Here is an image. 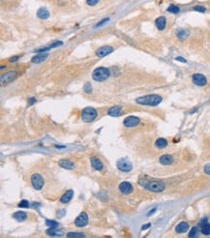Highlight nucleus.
Wrapping results in <instances>:
<instances>
[{"label":"nucleus","mask_w":210,"mask_h":238,"mask_svg":"<svg viewBox=\"0 0 210 238\" xmlns=\"http://www.w3.org/2000/svg\"><path fill=\"white\" fill-rule=\"evenodd\" d=\"M139 183H141L144 188L148 189L149 191L155 192V193H161L165 190V188H166L164 182L159 181V180L149 181V180L146 179V178H142V179H141V181H139Z\"/></svg>","instance_id":"nucleus-1"},{"label":"nucleus","mask_w":210,"mask_h":238,"mask_svg":"<svg viewBox=\"0 0 210 238\" xmlns=\"http://www.w3.org/2000/svg\"><path fill=\"white\" fill-rule=\"evenodd\" d=\"M162 97L153 94V95H146V96H142V97H139L137 98L136 102L139 105H143V106H158L160 103L162 102Z\"/></svg>","instance_id":"nucleus-2"},{"label":"nucleus","mask_w":210,"mask_h":238,"mask_svg":"<svg viewBox=\"0 0 210 238\" xmlns=\"http://www.w3.org/2000/svg\"><path fill=\"white\" fill-rule=\"evenodd\" d=\"M109 75H111V72H109L108 68L99 67L96 70H94L92 74V77L96 82H104L109 77Z\"/></svg>","instance_id":"nucleus-3"},{"label":"nucleus","mask_w":210,"mask_h":238,"mask_svg":"<svg viewBox=\"0 0 210 238\" xmlns=\"http://www.w3.org/2000/svg\"><path fill=\"white\" fill-rule=\"evenodd\" d=\"M97 117V112L93 107H85L82 112V119L85 123L92 122Z\"/></svg>","instance_id":"nucleus-4"},{"label":"nucleus","mask_w":210,"mask_h":238,"mask_svg":"<svg viewBox=\"0 0 210 238\" xmlns=\"http://www.w3.org/2000/svg\"><path fill=\"white\" fill-rule=\"evenodd\" d=\"M116 166H117L118 170L123 171V172H129V171H131L133 168L132 164L125 158H122V159H120V160H118Z\"/></svg>","instance_id":"nucleus-5"},{"label":"nucleus","mask_w":210,"mask_h":238,"mask_svg":"<svg viewBox=\"0 0 210 238\" xmlns=\"http://www.w3.org/2000/svg\"><path fill=\"white\" fill-rule=\"evenodd\" d=\"M31 183L35 189L39 191V190H41L44 186V178L42 177L41 174L35 173L31 177Z\"/></svg>","instance_id":"nucleus-6"},{"label":"nucleus","mask_w":210,"mask_h":238,"mask_svg":"<svg viewBox=\"0 0 210 238\" xmlns=\"http://www.w3.org/2000/svg\"><path fill=\"white\" fill-rule=\"evenodd\" d=\"M17 76V72L15 71H11V72H8L4 75L1 76V78H0V82H1V85H7L9 82H11L13 79L16 77Z\"/></svg>","instance_id":"nucleus-7"},{"label":"nucleus","mask_w":210,"mask_h":238,"mask_svg":"<svg viewBox=\"0 0 210 238\" xmlns=\"http://www.w3.org/2000/svg\"><path fill=\"white\" fill-rule=\"evenodd\" d=\"M139 123H141V120H139V118L137 117V116H128L124 119L123 121V124L125 127H128V128H133V127H136L138 126Z\"/></svg>","instance_id":"nucleus-8"},{"label":"nucleus","mask_w":210,"mask_h":238,"mask_svg":"<svg viewBox=\"0 0 210 238\" xmlns=\"http://www.w3.org/2000/svg\"><path fill=\"white\" fill-rule=\"evenodd\" d=\"M88 223V215L85 212H82L75 220V225L78 227L85 226Z\"/></svg>","instance_id":"nucleus-9"},{"label":"nucleus","mask_w":210,"mask_h":238,"mask_svg":"<svg viewBox=\"0 0 210 238\" xmlns=\"http://www.w3.org/2000/svg\"><path fill=\"white\" fill-rule=\"evenodd\" d=\"M192 79H193V82L198 85V86H204L207 82V79L206 77L202 75V74H195L193 75L192 77Z\"/></svg>","instance_id":"nucleus-10"},{"label":"nucleus","mask_w":210,"mask_h":238,"mask_svg":"<svg viewBox=\"0 0 210 238\" xmlns=\"http://www.w3.org/2000/svg\"><path fill=\"white\" fill-rule=\"evenodd\" d=\"M112 52H113V47H109V46H105V47H102L98 48L97 52H96V54L99 57H105L108 54L112 53Z\"/></svg>","instance_id":"nucleus-11"},{"label":"nucleus","mask_w":210,"mask_h":238,"mask_svg":"<svg viewBox=\"0 0 210 238\" xmlns=\"http://www.w3.org/2000/svg\"><path fill=\"white\" fill-rule=\"evenodd\" d=\"M119 190H120V192H121L122 194H124V195H129V194H131L133 192V186H132L131 183L125 181V182L120 183Z\"/></svg>","instance_id":"nucleus-12"},{"label":"nucleus","mask_w":210,"mask_h":238,"mask_svg":"<svg viewBox=\"0 0 210 238\" xmlns=\"http://www.w3.org/2000/svg\"><path fill=\"white\" fill-rule=\"evenodd\" d=\"M108 114L109 116H112V117H118L122 114V107H118V106H115V107H112L108 110Z\"/></svg>","instance_id":"nucleus-13"},{"label":"nucleus","mask_w":210,"mask_h":238,"mask_svg":"<svg viewBox=\"0 0 210 238\" xmlns=\"http://www.w3.org/2000/svg\"><path fill=\"white\" fill-rule=\"evenodd\" d=\"M90 161H91V166H93L94 170L96 171H102L103 170V163L99 160L98 158H95V157H91V159H90Z\"/></svg>","instance_id":"nucleus-14"},{"label":"nucleus","mask_w":210,"mask_h":238,"mask_svg":"<svg viewBox=\"0 0 210 238\" xmlns=\"http://www.w3.org/2000/svg\"><path fill=\"white\" fill-rule=\"evenodd\" d=\"M160 163H161L162 165L164 166H168V165H172L173 163V158L172 155H168V154H166V155H163L160 157Z\"/></svg>","instance_id":"nucleus-15"},{"label":"nucleus","mask_w":210,"mask_h":238,"mask_svg":"<svg viewBox=\"0 0 210 238\" xmlns=\"http://www.w3.org/2000/svg\"><path fill=\"white\" fill-rule=\"evenodd\" d=\"M73 196H74V191L73 190H68L61 196V198H60V201H61V203H67L72 200Z\"/></svg>","instance_id":"nucleus-16"},{"label":"nucleus","mask_w":210,"mask_h":238,"mask_svg":"<svg viewBox=\"0 0 210 238\" xmlns=\"http://www.w3.org/2000/svg\"><path fill=\"white\" fill-rule=\"evenodd\" d=\"M188 230H189V225H188L186 222L179 223V224L176 226V227H175V231H176L177 233H184V232H186Z\"/></svg>","instance_id":"nucleus-17"},{"label":"nucleus","mask_w":210,"mask_h":238,"mask_svg":"<svg viewBox=\"0 0 210 238\" xmlns=\"http://www.w3.org/2000/svg\"><path fill=\"white\" fill-rule=\"evenodd\" d=\"M155 24H156V26H157V28L159 29V30H163V29H165L166 24H167L166 17H160L156 18V21H155Z\"/></svg>","instance_id":"nucleus-18"},{"label":"nucleus","mask_w":210,"mask_h":238,"mask_svg":"<svg viewBox=\"0 0 210 238\" xmlns=\"http://www.w3.org/2000/svg\"><path fill=\"white\" fill-rule=\"evenodd\" d=\"M58 165L63 168H66V170H73L74 168L73 162L69 161V160H65V159H63V160H60L58 162Z\"/></svg>","instance_id":"nucleus-19"},{"label":"nucleus","mask_w":210,"mask_h":238,"mask_svg":"<svg viewBox=\"0 0 210 238\" xmlns=\"http://www.w3.org/2000/svg\"><path fill=\"white\" fill-rule=\"evenodd\" d=\"M47 57H48V54L45 53V52H44V53L37 54V55H35V56L32 58V62L35 63V64H39V63L43 62Z\"/></svg>","instance_id":"nucleus-20"},{"label":"nucleus","mask_w":210,"mask_h":238,"mask_svg":"<svg viewBox=\"0 0 210 238\" xmlns=\"http://www.w3.org/2000/svg\"><path fill=\"white\" fill-rule=\"evenodd\" d=\"M37 16L40 18L46 19V18H48L49 17V12L48 11L46 8H40L38 10V12H37Z\"/></svg>","instance_id":"nucleus-21"},{"label":"nucleus","mask_w":210,"mask_h":238,"mask_svg":"<svg viewBox=\"0 0 210 238\" xmlns=\"http://www.w3.org/2000/svg\"><path fill=\"white\" fill-rule=\"evenodd\" d=\"M13 217L15 218V219H16L17 221L22 222V221H24V220L26 219L27 215H26V213L23 212V211H18V212H16V213L13 215Z\"/></svg>","instance_id":"nucleus-22"},{"label":"nucleus","mask_w":210,"mask_h":238,"mask_svg":"<svg viewBox=\"0 0 210 238\" xmlns=\"http://www.w3.org/2000/svg\"><path fill=\"white\" fill-rule=\"evenodd\" d=\"M57 227H49V229L46 231L47 232V234L48 235H52V236H54V235H56V236H61V235H63V231H58V230H56Z\"/></svg>","instance_id":"nucleus-23"},{"label":"nucleus","mask_w":210,"mask_h":238,"mask_svg":"<svg viewBox=\"0 0 210 238\" xmlns=\"http://www.w3.org/2000/svg\"><path fill=\"white\" fill-rule=\"evenodd\" d=\"M201 231L204 235H210V224L202 223L201 225Z\"/></svg>","instance_id":"nucleus-24"},{"label":"nucleus","mask_w":210,"mask_h":238,"mask_svg":"<svg viewBox=\"0 0 210 238\" xmlns=\"http://www.w3.org/2000/svg\"><path fill=\"white\" fill-rule=\"evenodd\" d=\"M155 145L158 148H165V147L168 146V141H167V140H165V138L160 137V138H158V140L156 141Z\"/></svg>","instance_id":"nucleus-25"},{"label":"nucleus","mask_w":210,"mask_h":238,"mask_svg":"<svg viewBox=\"0 0 210 238\" xmlns=\"http://www.w3.org/2000/svg\"><path fill=\"white\" fill-rule=\"evenodd\" d=\"M179 7L178 6H175V5H171L168 8V12L169 13H173V14H177L179 12Z\"/></svg>","instance_id":"nucleus-26"},{"label":"nucleus","mask_w":210,"mask_h":238,"mask_svg":"<svg viewBox=\"0 0 210 238\" xmlns=\"http://www.w3.org/2000/svg\"><path fill=\"white\" fill-rule=\"evenodd\" d=\"M177 36H178V38L180 40H183V39H185L188 36V32L185 31V30H179L177 32Z\"/></svg>","instance_id":"nucleus-27"},{"label":"nucleus","mask_w":210,"mask_h":238,"mask_svg":"<svg viewBox=\"0 0 210 238\" xmlns=\"http://www.w3.org/2000/svg\"><path fill=\"white\" fill-rule=\"evenodd\" d=\"M46 225L49 227H57L58 223L55 221H51V220H46Z\"/></svg>","instance_id":"nucleus-28"},{"label":"nucleus","mask_w":210,"mask_h":238,"mask_svg":"<svg viewBox=\"0 0 210 238\" xmlns=\"http://www.w3.org/2000/svg\"><path fill=\"white\" fill-rule=\"evenodd\" d=\"M67 237H84V234L78 232H70L67 234Z\"/></svg>","instance_id":"nucleus-29"},{"label":"nucleus","mask_w":210,"mask_h":238,"mask_svg":"<svg viewBox=\"0 0 210 238\" xmlns=\"http://www.w3.org/2000/svg\"><path fill=\"white\" fill-rule=\"evenodd\" d=\"M18 207H21V208H28L29 207V202L27 201L23 200V201H22L21 202L18 203Z\"/></svg>","instance_id":"nucleus-30"},{"label":"nucleus","mask_w":210,"mask_h":238,"mask_svg":"<svg viewBox=\"0 0 210 238\" xmlns=\"http://www.w3.org/2000/svg\"><path fill=\"white\" fill-rule=\"evenodd\" d=\"M197 233H198V227H193L191 232L189 233V237H196L197 236Z\"/></svg>","instance_id":"nucleus-31"},{"label":"nucleus","mask_w":210,"mask_h":238,"mask_svg":"<svg viewBox=\"0 0 210 238\" xmlns=\"http://www.w3.org/2000/svg\"><path fill=\"white\" fill-rule=\"evenodd\" d=\"M194 10H195V11L202 12V13L205 12V8H204L203 6H196V7L194 8Z\"/></svg>","instance_id":"nucleus-32"},{"label":"nucleus","mask_w":210,"mask_h":238,"mask_svg":"<svg viewBox=\"0 0 210 238\" xmlns=\"http://www.w3.org/2000/svg\"><path fill=\"white\" fill-rule=\"evenodd\" d=\"M86 2L90 6H95L99 2V0H86Z\"/></svg>","instance_id":"nucleus-33"},{"label":"nucleus","mask_w":210,"mask_h":238,"mask_svg":"<svg viewBox=\"0 0 210 238\" xmlns=\"http://www.w3.org/2000/svg\"><path fill=\"white\" fill-rule=\"evenodd\" d=\"M52 47H43V48H39V49H36L37 52H48V49H51Z\"/></svg>","instance_id":"nucleus-34"},{"label":"nucleus","mask_w":210,"mask_h":238,"mask_svg":"<svg viewBox=\"0 0 210 238\" xmlns=\"http://www.w3.org/2000/svg\"><path fill=\"white\" fill-rule=\"evenodd\" d=\"M84 90H85L87 93H90V92H91V86H90V84H89V83H86V84H85V86H84Z\"/></svg>","instance_id":"nucleus-35"},{"label":"nucleus","mask_w":210,"mask_h":238,"mask_svg":"<svg viewBox=\"0 0 210 238\" xmlns=\"http://www.w3.org/2000/svg\"><path fill=\"white\" fill-rule=\"evenodd\" d=\"M204 172H205L206 174H209V175H210V164H208V165H206V166H204Z\"/></svg>","instance_id":"nucleus-36"},{"label":"nucleus","mask_w":210,"mask_h":238,"mask_svg":"<svg viewBox=\"0 0 210 238\" xmlns=\"http://www.w3.org/2000/svg\"><path fill=\"white\" fill-rule=\"evenodd\" d=\"M63 43L62 42H55L54 44H52V46H51V47L52 48H54V47H59V46H61Z\"/></svg>","instance_id":"nucleus-37"},{"label":"nucleus","mask_w":210,"mask_h":238,"mask_svg":"<svg viewBox=\"0 0 210 238\" xmlns=\"http://www.w3.org/2000/svg\"><path fill=\"white\" fill-rule=\"evenodd\" d=\"M35 102H36V99H35V98H31V99H29V103H28V105H29V106H31V105H33Z\"/></svg>","instance_id":"nucleus-38"},{"label":"nucleus","mask_w":210,"mask_h":238,"mask_svg":"<svg viewBox=\"0 0 210 238\" xmlns=\"http://www.w3.org/2000/svg\"><path fill=\"white\" fill-rule=\"evenodd\" d=\"M176 60H178V61H181L182 63H186V60L184 58H182V57H177L176 58Z\"/></svg>","instance_id":"nucleus-39"},{"label":"nucleus","mask_w":210,"mask_h":238,"mask_svg":"<svg viewBox=\"0 0 210 238\" xmlns=\"http://www.w3.org/2000/svg\"><path fill=\"white\" fill-rule=\"evenodd\" d=\"M18 59V56H14V57H12L11 59H10V61L11 62H15V61H17Z\"/></svg>","instance_id":"nucleus-40"},{"label":"nucleus","mask_w":210,"mask_h":238,"mask_svg":"<svg viewBox=\"0 0 210 238\" xmlns=\"http://www.w3.org/2000/svg\"><path fill=\"white\" fill-rule=\"evenodd\" d=\"M148 227H150V224H147V225H145V226H143L142 227V230H147Z\"/></svg>","instance_id":"nucleus-41"}]
</instances>
